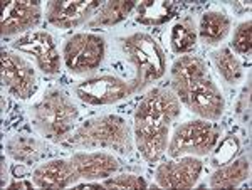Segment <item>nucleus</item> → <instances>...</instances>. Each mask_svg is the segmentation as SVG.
<instances>
[{
  "instance_id": "nucleus-1",
  "label": "nucleus",
  "mask_w": 252,
  "mask_h": 190,
  "mask_svg": "<svg viewBox=\"0 0 252 190\" xmlns=\"http://www.w3.org/2000/svg\"><path fill=\"white\" fill-rule=\"evenodd\" d=\"M182 115V103L172 90L153 88L140 99L133 118L135 147L148 163L163 157L170 141V127Z\"/></svg>"
},
{
  "instance_id": "nucleus-2",
  "label": "nucleus",
  "mask_w": 252,
  "mask_h": 190,
  "mask_svg": "<svg viewBox=\"0 0 252 190\" xmlns=\"http://www.w3.org/2000/svg\"><path fill=\"white\" fill-rule=\"evenodd\" d=\"M64 143L74 150H111L121 155H129L135 150L131 127L120 115H101L86 120Z\"/></svg>"
},
{
  "instance_id": "nucleus-3",
  "label": "nucleus",
  "mask_w": 252,
  "mask_h": 190,
  "mask_svg": "<svg viewBox=\"0 0 252 190\" xmlns=\"http://www.w3.org/2000/svg\"><path fill=\"white\" fill-rule=\"evenodd\" d=\"M29 118L37 135L52 143H63L74 130L79 108L66 91L51 88L31 106Z\"/></svg>"
},
{
  "instance_id": "nucleus-4",
  "label": "nucleus",
  "mask_w": 252,
  "mask_h": 190,
  "mask_svg": "<svg viewBox=\"0 0 252 190\" xmlns=\"http://www.w3.org/2000/svg\"><path fill=\"white\" fill-rule=\"evenodd\" d=\"M123 49L128 63L135 67V83L138 93L148 88L153 81L160 79L166 71L165 51L153 35L146 32H135L121 39Z\"/></svg>"
},
{
  "instance_id": "nucleus-5",
  "label": "nucleus",
  "mask_w": 252,
  "mask_h": 190,
  "mask_svg": "<svg viewBox=\"0 0 252 190\" xmlns=\"http://www.w3.org/2000/svg\"><path fill=\"white\" fill-rule=\"evenodd\" d=\"M220 127L215 121L207 120H190L178 125L175 128L173 135L168 141V153L170 158L192 155V157H204L209 155L220 140Z\"/></svg>"
},
{
  "instance_id": "nucleus-6",
  "label": "nucleus",
  "mask_w": 252,
  "mask_h": 190,
  "mask_svg": "<svg viewBox=\"0 0 252 190\" xmlns=\"http://www.w3.org/2000/svg\"><path fill=\"white\" fill-rule=\"evenodd\" d=\"M106 58V40L94 32H78L63 47V63L74 76L96 71Z\"/></svg>"
},
{
  "instance_id": "nucleus-7",
  "label": "nucleus",
  "mask_w": 252,
  "mask_h": 190,
  "mask_svg": "<svg viewBox=\"0 0 252 190\" xmlns=\"http://www.w3.org/2000/svg\"><path fill=\"white\" fill-rule=\"evenodd\" d=\"M138 90L133 79H123L120 76L103 74L79 81L74 86V95L86 104L106 106L131 98Z\"/></svg>"
},
{
  "instance_id": "nucleus-8",
  "label": "nucleus",
  "mask_w": 252,
  "mask_h": 190,
  "mask_svg": "<svg viewBox=\"0 0 252 190\" xmlns=\"http://www.w3.org/2000/svg\"><path fill=\"white\" fill-rule=\"evenodd\" d=\"M2 86L10 96L22 101L31 99L39 86L34 66L15 52L2 51Z\"/></svg>"
},
{
  "instance_id": "nucleus-9",
  "label": "nucleus",
  "mask_w": 252,
  "mask_h": 190,
  "mask_svg": "<svg viewBox=\"0 0 252 190\" xmlns=\"http://www.w3.org/2000/svg\"><path fill=\"white\" fill-rule=\"evenodd\" d=\"M12 49L29 54L44 74L54 76L61 71L63 52H59L56 39L47 31H32L12 42Z\"/></svg>"
},
{
  "instance_id": "nucleus-10",
  "label": "nucleus",
  "mask_w": 252,
  "mask_h": 190,
  "mask_svg": "<svg viewBox=\"0 0 252 190\" xmlns=\"http://www.w3.org/2000/svg\"><path fill=\"white\" fill-rule=\"evenodd\" d=\"M193 115L207 121H219L225 111V99L220 88L214 83L210 74L202 76L190 84L184 103Z\"/></svg>"
},
{
  "instance_id": "nucleus-11",
  "label": "nucleus",
  "mask_w": 252,
  "mask_h": 190,
  "mask_svg": "<svg viewBox=\"0 0 252 190\" xmlns=\"http://www.w3.org/2000/svg\"><path fill=\"white\" fill-rule=\"evenodd\" d=\"M99 7L96 0H51L46 5V19L56 29H78L94 17Z\"/></svg>"
},
{
  "instance_id": "nucleus-12",
  "label": "nucleus",
  "mask_w": 252,
  "mask_h": 190,
  "mask_svg": "<svg viewBox=\"0 0 252 190\" xmlns=\"http://www.w3.org/2000/svg\"><path fill=\"white\" fill-rule=\"evenodd\" d=\"M42 19V5L40 2L31 0H7L2 2V19H0V32L3 37L27 34L39 26Z\"/></svg>"
},
{
  "instance_id": "nucleus-13",
  "label": "nucleus",
  "mask_w": 252,
  "mask_h": 190,
  "mask_svg": "<svg viewBox=\"0 0 252 190\" xmlns=\"http://www.w3.org/2000/svg\"><path fill=\"white\" fill-rule=\"evenodd\" d=\"M202 168L204 163L197 157H178L158 165L155 182L161 189H192L200 179Z\"/></svg>"
},
{
  "instance_id": "nucleus-14",
  "label": "nucleus",
  "mask_w": 252,
  "mask_h": 190,
  "mask_svg": "<svg viewBox=\"0 0 252 190\" xmlns=\"http://www.w3.org/2000/svg\"><path fill=\"white\" fill-rule=\"evenodd\" d=\"M79 180L94 182L104 180L118 172L120 161L113 153L94 150V152H76L69 157Z\"/></svg>"
},
{
  "instance_id": "nucleus-15",
  "label": "nucleus",
  "mask_w": 252,
  "mask_h": 190,
  "mask_svg": "<svg viewBox=\"0 0 252 190\" xmlns=\"http://www.w3.org/2000/svg\"><path fill=\"white\" fill-rule=\"evenodd\" d=\"M32 182L37 189H67L79 182L69 158H52L32 172Z\"/></svg>"
},
{
  "instance_id": "nucleus-16",
  "label": "nucleus",
  "mask_w": 252,
  "mask_h": 190,
  "mask_svg": "<svg viewBox=\"0 0 252 190\" xmlns=\"http://www.w3.org/2000/svg\"><path fill=\"white\" fill-rule=\"evenodd\" d=\"M207 74H210L207 63L198 56H180L173 61L170 79H172V91L177 95L180 103H184L190 84Z\"/></svg>"
},
{
  "instance_id": "nucleus-17",
  "label": "nucleus",
  "mask_w": 252,
  "mask_h": 190,
  "mask_svg": "<svg viewBox=\"0 0 252 190\" xmlns=\"http://www.w3.org/2000/svg\"><path fill=\"white\" fill-rule=\"evenodd\" d=\"M3 150L19 165H32L44 158L47 148L39 138L26 133H15L3 140Z\"/></svg>"
},
{
  "instance_id": "nucleus-18",
  "label": "nucleus",
  "mask_w": 252,
  "mask_h": 190,
  "mask_svg": "<svg viewBox=\"0 0 252 190\" xmlns=\"http://www.w3.org/2000/svg\"><path fill=\"white\" fill-rule=\"evenodd\" d=\"M232 20L222 9H209L200 17L197 26L198 39L205 46H219L229 35Z\"/></svg>"
},
{
  "instance_id": "nucleus-19",
  "label": "nucleus",
  "mask_w": 252,
  "mask_h": 190,
  "mask_svg": "<svg viewBox=\"0 0 252 190\" xmlns=\"http://www.w3.org/2000/svg\"><path fill=\"white\" fill-rule=\"evenodd\" d=\"M251 175V157L249 153H242L235 157L229 163L217 167L212 175L209 177L210 189H234L239 187L244 180Z\"/></svg>"
},
{
  "instance_id": "nucleus-20",
  "label": "nucleus",
  "mask_w": 252,
  "mask_h": 190,
  "mask_svg": "<svg viewBox=\"0 0 252 190\" xmlns=\"http://www.w3.org/2000/svg\"><path fill=\"white\" fill-rule=\"evenodd\" d=\"M133 12L138 24L157 27L172 20L180 12V7L175 2H165V0H145V2H138Z\"/></svg>"
},
{
  "instance_id": "nucleus-21",
  "label": "nucleus",
  "mask_w": 252,
  "mask_h": 190,
  "mask_svg": "<svg viewBox=\"0 0 252 190\" xmlns=\"http://www.w3.org/2000/svg\"><path fill=\"white\" fill-rule=\"evenodd\" d=\"M136 3V0H111V2H106L104 5L99 7L94 17L88 22V27L106 29V27L116 26V24L128 19V15L135 10Z\"/></svg>"
},
{
  "instance_id": "nucleus-22",
  "label": "nucleus",
  "mask_w": 252,
  "mask_h": 190,
  "mask_svg": "<svg viewBox=\"0 0 252 190\" xmlns=\"http://www.w3.org/2000/svg\"><path fill=\"white\" fill-rule=\"evenodd\" d=\"M198 39L197 22L192 15L178 19L170 29V47L175 54H187L195 47Z\"/></svg>"
},
{
  "instance_id": "nucleus-23",
  "label": "nucleus",
  "mask_w": 252,
  "mask_h": 190,
  "mask_svg": "<svg viewBox=\"0 0 252 190\" xmlns=\"http://www.w3.org/2000/svg\"><path fill=\"white\" fill-rule=\"evenodd\" d=\"M212 63L219 72V76L227 84L234 86V84H239L242 81L244 78L242 63L230 47H220V49L215 51L212 54Z\"/></svg>"
},
{
  "instance_id": "nucleus-24",
  "label": "nucleus",
  "mask_w": 252,
  "mask_h": 190,
  "mask_svg": "<svg viewBox=\"0 0 252 190\" xmlns=\"http://www.w3.org/2000/svg\"><path fill=\"white\" fill-rule=\"evenodd\" d=\"M241 147H242V143L237 135H234V133L225 135L222 140L217 141L214 150L210 152L212 153V157H210V165H212L214 168H217V167H222V165L229 163L230 160H234L235 157L239 155Z\"/></svg>"
},
{
  "instance_id": "nucleus-25",
  "label": "nucleus",
  "mask_w": 252,
  "mask_h": 190,
  "mask_svg": "<svg viewBox=\"0 0 252 190\" xmlns=\"http://www.w3.org/2000/svg\"><path fill=\"white\" fill-rule=\"evenodd\" d=\"M252 47V22L251 19L244 20L237 26V29L234 31L232 35V49L237 54L249 56Z\"/></svg>"
},
{
  "instance_id": "nucleus-26",
  "label": "nucleus",
  "mask_w": 252,
  "mask_h": 190,
  "mask_svg": "<svg viewBox=\"0 0 252 190\" xmlns=\"http://www.w3.org/2000/svg\"><path fill=\"white\" fill-rule=\"evenodd\" d=\"M103 189H146L148 184L141 175H133V173H121L116 177H108L101 182Z\"/></svg>"
},
{
  "instance_id": "nucleus-27",
  "label": "nucleus",
  "mask_w": 252,
  "mask_h": 190,
  "mask_svg": "<svg viewBox=\"0 0 252 190\" xmlns=\"http://www.w3.org/2000/svg\"><path fill=\"white\" fill-rule=\"evenodd\" d=\"M234 115L237 116V120L241 123H247L251 118V83L247 81V84L244 86V90L239 95L237 101L234 104Z\"/></svg>"
},
{
  "instance_id": "nucleus-28",
  "label": "nucleus",
  "mask_w": 252,
  "mask_h": 190,
  "mask_svg": "<svg viewBox=\"0 0 252 190\" xmlns=\"http://www.w3.org/2000/svg\"><path fill=\"white\" fill-rule=\"evenodd\" d=\"M7 189H26V190H29V189H34L35 185H34V182H32V179L31 180H27V179H20V180H12L10 184H7L5 185ZM3 187V189H5Z\"/></svg>"
},
{
  "instance_id": "nucleus-29",
  "label": "nucleus",
  "mask_w": 252,
  "mask_h": 190,
  "mask_svg": "<svg viewBox=\"0 0 252 190\" xmlns=\"http://www.w3.org/2000/svg\"><path fill=\"white\" fill-rule=\"evenodd\" d=\"M5 179H7V165H5V157H2V187H5Z\"/></svg>"
}]
</instances>
